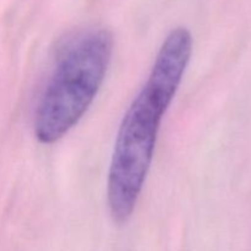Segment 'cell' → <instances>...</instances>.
I'll return each mask as SVG.
<instances>
[{
  "label": "cell",
  "instance_id": "obj_1",
  "mask_svg": "<svg viewBox=\"0 0 251 251\" xmlns=\"http://www.w3.org/2000/svg\"><path fill=\"white\" fill-rule=\"evenodd\" d=\"M193 51V37L184 27L167 36L149 78L124 115L110 161L107 201L118 225L135 210L153 159L159 125L173 100Z\"/></svg>",
  "mask_w": 251,
  "mask_h": 251
},
{
  "label": "cell",
  "instance_id": "obj_2",
  "mask_svg": "<svg viewBox=\"0 0 251 251\" xmlns=\"http://www.w3.org/2000/svg\"><path fill=\"white\" fill-rule=\"evenodd\" d=\"M113 34L105 28L81 33L59 59L34 115V136L51 145L65 136L92 104L113 54Z\"/></svg>",
  "mask_w": 251,
  "mask_h": 251
}]
</instances>
